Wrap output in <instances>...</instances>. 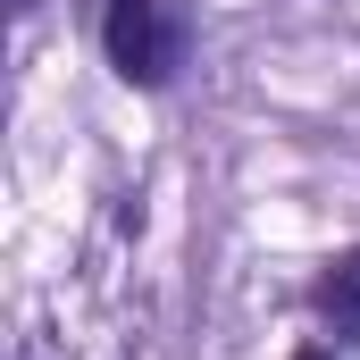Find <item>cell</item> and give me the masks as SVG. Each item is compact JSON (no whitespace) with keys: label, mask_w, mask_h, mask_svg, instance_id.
<instances>
[{"label":"cell","mask_w":360,"mask_h":360,"mask_svg":"<svg viewBox=\"0 0 360 360\" xmlns=\"http://www.w3.org/2000/svg\"><path fill=\"white\" fill-rule=\"evenodd\" d=\"M319 319H327L335 335H352V344H360V252H344L335 269L319 276Z\"/></svg>","instance_id":"7a4b0ae2"},{"label":"cell","mask_w":360,"mask_h":360,"mask_svg":"<svg viewBox=\"0 0 360 360\" xmlns=\"http://www.w3.org/2000/svg\"><path fill=\"white\" fill-rule=\"evenodd\" d=\"M17 17H34V0H17Z\"/></svg>","instance_id":"277c9868"},{"label":"cell","mask_w":360,"mask_h":360,"mask_svg":"<svg viewBox=\"0 0 360 360\" xmlns=\"http://www.w3.org/2000/svg\"><path fill=\"white\" fill-rule=\"evenodd\" d=\"M109 59L126 84H168L176 76V34L160 0H109Z\"/></svg>","instance_id":"6da1fadb"},{"label":"cell","mask_w":360,"mask_h":360,"mask_svg":"<svg viewBox=\"0 0 360 360\" xmlns=\"http://www.w3.org/2000/svg\"><path fill=\"white\" fill-rule=\"evenodd\" d=\"M293 360H335V352H293Z\"/></svg>","instance_id":"3957f363"}]
</instances>
